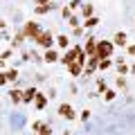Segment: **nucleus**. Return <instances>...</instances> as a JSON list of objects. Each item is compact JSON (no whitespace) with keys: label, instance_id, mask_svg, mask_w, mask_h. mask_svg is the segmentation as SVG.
<instances>
[{"label":"nucleus","instance_id":"obj_12","mask_svg":"<svg viewBox=\"0 0 135 135\" xmlns=\"http://www.w3.org/2000/svg\"><path fill=\"white\" fill-rule=\"evenodd\" d=\"M34 101H36V108H45V104H47V97H45V95H38V92H36Z\"/></svg>","mask_w":135,"mask_h":135},{"label":"nucleus","instance_id":"obj_27","mask_svg":"<svg viewBox=\"0 0 135 135\" xmlns=\"http://www.w3.org/2000/svg\"><path fill=\"white\" fill-rule=\"evenodd\" d=\"M81 119H90V110H83L81 113Z\"/></svg>","mask_w":135,"mask_h":135},{"label":"nucleus","instance_id":"obj_10","mask_svg":"<svg viewBox=\"0 0 135 135\" xmlns=\"http://www.w3.org/2000/svg\"><path fill=\"white\" fill-rule=\"evenodd\" d=\"M115 45L126 47V32H117V34H115Z\"/></svg>","mask_w":135,"mask_h":135},{"label":"nucleus","instance_id":"obj_17","mask_svg":"<svg viewBox=\"0 0 135 135\" xmlns=\"http://www.w3.org/2000/svg\"><path fill=\"white\" fill-rule=\"evenodd\" d=\"M117 70H119V74H126V72H128V65L119 59V61H117Z\"/></svg>","mask_w":135,"mask_h":135},{"label":"nucleus","instance_id":"obj_4","mask_svg":"<svg viewBox=\"0 0 135 135\" xmlns=\"http://www.w3.org/2000/svg\"><path fill=\"white\" fill-rule=\"evenodd\" d=\"M59 115L61 117H65V119H74V108L70 106V104H61V106H59Z\"/></svg>","mask_w":135,"mask_h":135},{"label":"nucleus","instance_id":"obj_15","mask_svg":"<svg viewBox=\"0 0 135 135\" xmlns=\"http://www.w3.org/2000/svg\"><path fill=\"white\" fill-rule=\"evenodd\" d=\"M50 9H52V5L45 2V5H36V9H34V11H36V14H47Z\"/></svg>","mask_w":135,"mask_h":135},{"label":"nucleus","instance_id":"obj_5","mask_svg":"<svg viewBox=\"0 0 135 135\" xmlns=\"http://www.w3.org/2000/svg\"><path fill=\"white\" fill-rule=\"evenodd\" d=\"M32 128L36 131V133H45V135H50V133H52V128H50L47 124H41V122H36V124H34Z\"/></svg>","mask_w":135,"mask_h":135},{"label":"nucleus","instance_id":"obj_23","mask_svg":"<svg viewBox=\"0 0 135 135\" xmlns=\"http://www.w3.org/2000/svg\"><path fill=\"white\" fill-rule=\"evenodd\" d=\"M59 45L61 47H68V36H59Z\"/></svg>","mask_w":135,"mask_h":135},{"label":"nucleus","instance_id":"obj_1","mask_svg":"<svg viewBox=\"0 0 135 135\" xmlns=\"http://www.w3.org/2000/svg\"><path fill=\"white\" fill-rule=\"evenodd\" d=\"M113 47H115V43H110V41H99V43H97V52H95V56H99V59L110 56V54H113Z\"/></svg>","mask_w":135,"mask_h":135},{"label":"nucleus","instance_id":"obj_25","mask_svg":"<svg viewBox=\"0 0 135 135\" xmlns=\"http://www.w3.org/2000/svg\"><path fill=\"white\" fill-rule=\"evenodd\" d=\"M68 20H70V25H72V27H77V25H79V20L74 18V16H70V18H68Z\"/></svg>","mask_w":135,"mask_h":135},{"label":"nucleus","instance_id":"obj_28","mask_svg":"<svg viewBox=\"0 0 135 135\" xmlns=\"http://www.w3.org/2000/svg\"><path fill=\"white\" fill-rule=\"evenodd\" d=\"M128 54H135V43H133V45L128 47Z\"/></svg>","mask_w":135,"mask_h":135},{"label":"nucleus","instance_id":"obj_16","mask_svg":"<svg viewBox=\"0 0 135 135\" xmlns=\"http://www.w3.org/2000/svg\"><path fill=\"white\" fill-rule=\"evenodd\" d=\"M99 70H106V68H110V56H106V59H99Z\"/></svg>","mask_w":135,"mask_h":135},{"label":"nucleus","instance_id":"obj_31","mask_svg":"<svg viewBox=\"0 0 135 135\" xmlns=\"http://www.w3.org/2000/svg\"><path fill=\"white\" fill-rule=\"evenodd\" d=\"M131 72H133V74H135V65H133V68H131Z\"/></svg>","mask_w":135,"mask_h":135},{"label":"nucleus","instance_id":"obj_19","mask_svg":"<svg viewBox=\"0 0 135 135\" xmlns=\"http://www.w3.org/2000/svg\"><path fill=\"white\" fill-rule=\"evenodd\" d=\"M104 99H106V101H113V99H115V90H104Z\"/></svg>","mask_w":135,"mask_h":135},{"label":"nucleus","instance_id":"obj_20","mask_svg":"<svg viewBox=\"0 0 135 135\" xmlns=\"http://www.w3.org/2000/svg\"><path fill=\"white\" fill-rule=\"evenodd\" d=\"M23 38H25V34H23V32L16 34V36H14V45H20V43H23Z\"/></svg>","mask_w":135,"mask_h":135},{"label":"nucleus","instance_id":"obj_21","mask_svg":"<svg viewBox=\"0 0 135 135\" xmlns=\"http://www.w3.org/2000/svg\"><path fill=\"white\" fill-rule=\"evenodd\" d=\"M16 77H18L16 70H9V72H7V81H16Z\"/></svg>","mask_w":135,"mask_h":135},{"label":"nucleus","instance_id":"obj_30","mask_svg":"<svg viewBox=\"0 0 135 135\" xmlns=\"http://www.w3.org/2000/svg\"><path fill=\"white\" fill-rule=\"evenodd\" d=\"M2 61H5V59H0V68H2V65H5V63H2Z\"/></svg>","mask_w":135,"mask_h":135},{"label":"nucleus","instance_id":"obj_18","mask_svg":"<svg viewBox=\"0 0 135 135\" xmlns=\"http://www.w3.org/2000/svg\"><path fill=\"white\" fill-rule=\"evenodd\" d=\"M92 9H95L92 5H83V16H86V18H90V16H92Z\"/></svg>","mask_w":135,"mask_h":135},{"label":"nucleus","instance_id":"obj_26","mask_svg":"<svg viewBox=\"0 0 135 135\" xmlns=\"http://www.w3.org/2000/svg\"><path fill=\"white\" fill-rule=\"evenodd\" d=\"M5 83H7V74L0 72V86H5Z\"/></svg>","mask_w":135,"mask_h":135},{"label":"nucleus","instance_id":"obj_22","mask_svg":"<svg viewBox=\"0 0 135 135\" xmlns=\"http://www.w3.org/2000/svg\"><path fill=\"white\" fill-rule=\"evenodd\" d=\"M117 88H126V79H124V74H119V77H117Z\"/></svg>","mask_w":135,"mask_h":135},{"label":"nucleus","instance_id":"obj_24","mask_svg":"<svg viewBox=\"0 0 135 135\" xmlns=\"http://www.w3.org/2000/svg\"><path fill=\"white\" fill-rule=\"evenodd\" d=\"M92 25H97V18H92V16H90V18L86 20V27H92Z\"/></svg>","mask_w":135,"mask_h":135},{"label":"nucleus","instance_id":"obj_13","mask_svg":"<svg viewBox=\"0 0 135 135\" xmlns=\"http://www.w3.org/2000/svg\"><path fill=\"white\" fill-rule=\"evenodd\" d=\"M9 97H11V101H14V104H18V101H23V92H20L18 88H14V90L9 92Z\"/></svg>","mask_w":135,"mask_h":135},{"label":"nucleus","instance_id":"obj_11","mask_svg":"<svg viewBox=\"0 0 135 135\" xmlns=\"http://www.w3.org/2000/svg\"><path fill=\"white\" fill-rule=\"evenodd\" d=\"M97 65H99V56H92V59H90V63L86 65V72H88V74H90V72H95V70H97Z\"/></svg>","mask_w":135,"mask_h":135},{"label":"nucleus","instance_id":"obj_6","mask_svg":"<svg viewBox=\"0 0 135 135\" xmlns=\"http://www.w3.org/2000/svg\"><path fill=\"white\" fill-rule=\"evenodd\" d=\"M79 50H81V47H72L70 52L65 54V56H63V63H65V65H68V63H72L74 59H77V52H79Z\"/></svg>","mask_w":135,"mask_h":135},{"label":"nucleus","instance_id":"obj_2","mask_svg":"<svg viewBox=\"0 0 135 135\" xmlns=\"http://www.w3.org/2000/svg\"><path fill=\"white\" fill-rule=\"evenodd\" d=\"M23 34L27 36V38H36V36L41 34V25H38V23H34V20H29V23H25Z\"/></svg>","mask_w":135,"mask_h":135},{"label":"nucleus","instance_id":"obj_7","mask_svg":"<svg viewBox=\"0 0 135 135\" xmlns=\"http://www.w3.org/2000/svg\"><path fill=\"white\" fill-rule=\"evenodd\" d=\"M34 97H36V88H29V90H25V92H23V104L34 101Z\"/></svg>","mask_w":135,"mask_h":135},{"label":"nucleus","instance_id":"obj_14","mask_svg":"<svg viewBox=\"0 0 135 135\" xmlns=\"http://www.w3.org/2000/svg\"><path fill=\"white\" fill-rule=\"evenodd\" d=\"M56 59H59V54L54 52L52 47H47V52H45V61H47V63H54Z\"/></svg>","mask_w":135,"mask_h":135},{"label":"nucleus","instance_id":"obj_3","mask_svg":"<svg viewBox=\"0 0 135 135\" xmlns=\"http://www.w3.org/2000/svg\"><path fill=\"white\" fill-rule=\"evenodd\" d=\"M34 41H36V45H41V47H45V50L52 47V34H50V32H41Z\"/></svg>","mask_w":135,"mask_h":135},{"label":"nucleus","instance_id":"obj_8","mask_svg":"<svg viewBox=\"0 0 135 135\" xmlns=\"http://www.w3.org/2000/svg\"><path fill=\"white\" fill-rule=\"evenodd\" d=\"M86 54H90V56H95V52H97V41H92V38H88V43H86V50H83Z\"/></svg>","mask_w":135,"mask_h":135},{"label":"nucleus","instance_id":"obj_9","mask_svg":"<svg viewBox=\"0 0 135 135\" xmlns=\"http://www.w3.org/2000/svg\"><path fill=\"white\" fill-rule=\"evenodd\" d=\"M68 70H70L72 74H79V72L83 70V63H79V61H72V63H68Z\"/></svg>","mask_w":135,"mask_h":135},{"label":"nucleus","instance_id":"obj_29","mask_svg":"<svg viewBox=\"0 0 135 135\" xmlns=\"http://www.w3.org/2000/svg\"><path fill=\"white\" fill-rule=\"evenodd\" d=\"M2 27H5V20H0V29H2Z\"/></svg>","mask_w":135,"mask_h":135}]
</instances>
